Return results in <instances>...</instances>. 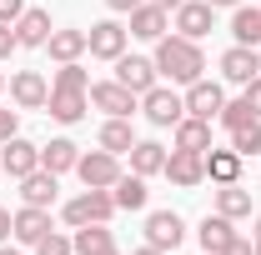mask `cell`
Segmentation results:
<instances>
[{
  "label": "cell",
  "instance_id": "cell-41",
  "mask_svg": "<svg viewBox=\"0 0 261 255\" xmlns=\"http://www.w3.org/2000/svg\"><path fill=\"white\" fill-rule=\"evenodd\" d=\"M206 5H211V10H236L241 0H206Z\"/></svg>",
  "mask_w": 261,
  "mask_h": 255
},
{
  "label": "cell",
  "instance_id": "cell-44",
  "mask_svg": "<svg viewBox=\"0 0 261 255\" xmlns=\"http://www.w3.org/2000/svg\"><path fill=\"white\" fill-rule=\"evenodd\" d=\"M0 255H25V250H10V245H5V240H0Z\"/></svg>",
  "mask_w": 261,
  "mask_h": 255
},
{
  "label": "cell",
  "instance_id": "cell-49",
  "mask_svg": "<svg viewBox=\"0 0 261 255\" xmlns=\"http://www.w3.org/2000/svg\"><path fill=\"white\" fill-rule=\"evenodd\" d=\"M0 175H5V160H0Z\"/></svg>",
  "mask_w": 261,
  "mask_h": 255
},
{
  "label": "cell",
  "instance_id": "cell-12",
  "mask_svg": "<svg viewBox=\"0 0 261 255\" xmlns=\"http://www.w3.org/2000/svg\"><path fill=\"white\" fill-rule=\"evenodd\" d=\"M136 40H161L166 30H171V10L166 5H156V0H141L136 10H130V25H126Z\"/></svg>",
  "mask_w": 261,
  "mask_h": 255
},
{
  "label": "cell",
  "instance_id": "cell-5",
  "mask_svg": "<svg viewBox=\"0 0 261 255\" xmlns=\"http://www.w3.org/2000/svg\"><path fill=\"white\" fill-rule=\"evenodd\" d=\"M86 95H91V105H96V110L121 115V120H130V115H136V105H141V95H136V90H126L121 80H96Z\"/></svg>",
  "mask_w": 261,
  "mask_h": 255
},
{
  "label": "cell",
  "instance_id": "cell-19",
  "mask_svg": "<svg viewBox=\"0 0 261 255\" xmlns=\"http://www.w3.org/2000/svg\"><path fill=\"white\" fill-rule=\"evenodd\" d=\"M50 10H25L20 20H15V40L25 45V50H45V40H50Z\"/></svg>",
  "mask_w": 261,
  "mask_h": 255
},
{
  "label": "cell",
  "instance_id": "cell-6",
  "mask_svg": "<svg viewBox=\"0 0 261 255\" xmlns=\"http://www.w3.org/2000/svg\"><path fill=\"white\" fill-rule=\"evenodd\" d=\"M216 25V10L206 5V0H181L176 10H171V30L186 35V40H201V35H211Z\"/></svg>",
  "mask_w": 261,
  "mask_h": 255
},
{
  "label": "cell",
  "instance_id": "cell-36",
  "mask_svg": "<svg viewBox=\"0 0 261 255\" xmlns=\"http://www.w3.org/2000/svg\"><path fill=\"white\" fill-rule=\"evenodd\" d=\"M241 95H246V105H251V115L261 120V75H256V80H246V85H241Z\"/></svg>",
  "mask_w": 261,
  "mask_h": 255
},
{
  "label": "cell",
  "instance_id": "cell-35",
  "mask_svg": "<svg viewBox=\"0 0 261 255\" xmlns=\"http://www.w3.org/2000/svg\"><path fill=\"white\" fill-rule=\"evenodd\" d=\"M10 135H20V115H15L10 105H0V145H5Z\"/></svg>",
  "mask_w": 261,
  "mask_h": 255
},
{
  "label": "cell",
  "instance_id": "cell-20",
  "mask_svg": "<svg viewBox=\"0 0 261 255\" xmlns=\"http://www.w3.org/2000/svg\"><path fill=\"white\" fill-rule=\"evenodd\" d=\"M176 150H196V155H206V150H211V120H201V115H181V120H176Z\"/></svg>",
  "mask_w": 261,
  "mask_h": 255
},
{
  "label": "cell",
  "instance_id": "cell-30",
  "mask_svg": "<svg viewBox=\"0 0 261 255\" xmlns=\"http://www.w3.org/2000/svg\"><path fill=\"white\" fill-rule=\"evenodd\" d=\"M106 245H116L111 225H81V230H70V250L75 255H100Z\"/></svg>",
  "mask_w": 261,
  "mask_h": 255
},
{
  "label": "cell",
  "instance_id": "cell-10",
  "mask_svg": "<svg viewBox=\"0 0 261 255\" xmlns=\"http://www.w3.org/2000/svg\"><path fill=\"white\" fill-rule=\"evenodd\" d=\"M186 115H201V120H216V115H221V105H226V90H221V85H216V80H206V75H201V80H191V85H186Z\"/></svg>",
  "mask_w": 261,
  "mask_h": 255
},
{
  "label": "cell",
  "instance_id": "cell-23",
  "mask_svg": "<svg viewBox=\"0 0 261 255\" xmlns=\"http://www.w3.org/2000/svg\"><path fill=\"white\" fill-rule=\"evenodd\" d=\"M75 160H81V145H75V140H65V135H56L50 145H40V170H50V175L75 170Z\"/></svg>",
  "mask_w": 261,
  "mask_h": 255
},
{
  "label": "cell",
  "instance_id": "cell-16",
  "mask_svg": "<svg viewBox=\"0 0 261 255\" xmlns=\"http://www.w3.org/2000/svg\"><path fill=\"white\" fill-rule=\"evenodd\" d=\"M86 110H91V95H86V90H50V100H45V115L61 120V125L86 120Z\"/></svg>",
  "mask_w": 261,
  "mask_h": 255
},
{
  "label": "cell",
  "instance_id": "cell-40",
  "mask_svg": "<svg viewBox=\"0 0 261 255\" xmlns=\"http://www.w3.org/2000/svg\"><path fill=\"white\" fill-rule=\"evenodd\" d=\"M106 5H111V10H116V15H130V10H136V5H141V0H106Z\"/></svg>",
  "mask_w": 261,
  "mask_h": 255
},
{
  "label": "cell",
  "instance_id": "cell-33",
  "mask_svg": "<svg viewBox=\"0 0 261 255\" xmlns=\"http://www.w3.org/2000/svg\"><path fill=\"white\" fill-rule=\"evenodd\" d=\"M216 120H221V125H226V135H231L236 125H246V120H256V115H251V105H246V95H241V100H226Z\"/></svg>",
  "mask_w": 261,
  "mask_h": 255
},
{
  "label": "cell",
  "instance_id": "cell-9",
  "mask_svg": "<svg viewBox=\"0 0 261 255\" xmlns=\"http://www.w3.org/2000/svg\"><path fill=\"white\" fill-rule=\"evenodd\" d=\"M0 160H5V175H10V180H25L31 170H40V145L25 140V135H10V140L0 145Z\"/></svg>",
  "mask_w": 261,
  "mask_h": 255
},
{
  "label": "cell",
  "instance_id": "cell-34",
  "mask_svg": "<svg viewBox=\"0 0 261 255\" xmlns=\"http://www.w3.org/2000/svg\"><path fill=\"white\" fill-rule=\"evenodd\" d=\"M31 250H35V255H75V250H70V235H61V230H45Z\"/></svg>",
  "mask_w": 261,
  "mask_h": 255
},
{
  "label": "cell",
  "instance_id": "cell-3",
  "mask_svg": "<svg viewBox=\"0 0 261 255\" xmlns=\"http://www.w3.org/2000/svg\"><path fill=\"white\" fill-rule=\"evenodd\" d=\"M75 175H81V185H86V190H111L126 170H121V155H111V150H100V145H96L91 155L75 160Z\"/></svg>",
  "mask_w": 261,
  "mask_h": 255
},
{
  "label": "cell",
  "instance_id": "cell-45",
  "mask_svg": "<svg viewBox=\"0 0 261 255\" xmlns=\"http://www.w3.org/2000/svg\"><path fill=\"white\" fill-rule=\"evenodd\" d=\"M156 5H166V10H176V5H181V0H156Z\"/></svg>",
  "mask_w": 261,
  "mask_h": 255
},
{
  "label": "cell",
  "instance_id": "cell-21",
  "mask_svg": "<svg viewBox=\"0 0 261 255\" xmlns=\"http://www.w3.org/2000/svg\"><path fill=\"white\" fill-rule=\"evenodd\" d=\"M45 50H50V60H56V65H65V60H81V55L91 50V35H86V30H50Z\"/></svg>",
  "mask_w": 261,
  "mask_h": 255
},
{
  "label": "cell",
  "instance_id": "cell-46",
  "mask_svg": "<svg viewBox=\"0 0 261 255\" xmlns=\"http://www.w3.org/2000/svg\"><path fill=\"white\" fill-rule=\"evenodd\" d=\"M251 255H261V235H256V240H251Z\"/></svg>",
  "mask_w": 261,
  "mask_h": 255
},
{
  "label": "cell",
  "instance_id": "cell-13",
  "mask_svg": "<svg viewBox=\"0 0 261 255\" xmlns=\"http://www.w3.org/2000/svg\"><path fill=\"white\" fill-rule=\"evenodd\" d=\"M111 65H116V80H121L126 90H136V95H146V90L156 85V75H161L151 55H121V60H111Z\"/></svg>",
  "mask_w": 261,
  "mask_h": 255
},
{
  "label": "cell",
  "instance_id": "cell-17",
  "mask_svg": "<svg viewBox=\"0 0 261 255\" xmlns=\"http://www.w3.org/2000/svg\"><path fill=\"white\" fill-rule=\"evenodd\" d=\"M45 230H50V210H40V205H20V210L10 215V235H15L20 245H35Z\"/></svg>",
  "mask_w": 261,
  "mask_h": 255
},
{
  "label": "cell",
  "instance_id": "cell-14",
  "mask_svg": "<svg viewBox=\"0 0 261 255\" xmlns=\"http://www.w3.org/2000/svg\"><path fill=\"white\" fill-rule=\"evenodd\" d=\"M91 55H96V60H121V55H126V25H121V20H96V25H91Z\"/></svg>",
  "mask_w": 261,
  "mask_h": 255
},
{
  "label": "cell",
  "instance_id": "cell-15",
  "mask_svg": "<svg viewBox=\"0 0 261 255\" xmlns=\"http://www.w3.org/2000/svg\"><path fill=\"white\" fill-rule=\"evenodd\" d=\"M221 75H226L231 85H246V80H256V75H261V55H256V45H231L226 55H221Z\"/></svg>",
  "mask_w": 261,
  "mask_h": 255
},
{
  "label": "cell",
  "instance_id": "cell-37",
  "mask_svg": "<svg viewBox=\"0 0 261 255\" xmlns=\"http://www.w3.org/2000/svg\"><path fill=\"white\" fill-rule=\"evenodd\" d=\"M10 50H20V40H15V25L0 20V60H10Z\"/></svg>",
  "mask_w": 261,
  "mask_h": 255
},
{
  "label": "cell",
  "instance_id": "cell-47",
  "mask_svg": "<svg viewBox=\"0 0 261 255\" xmlns=\"http://www.w3.org/2000/svg\"><path fill=\"white\" fill-rule=\"evenodd\" d=\"M100 255H121V250H116V245H106V250H100Z\"/></svg>",
  "mask_w": 261,
  "mask_h": 255
},
{
  "label": "cell",
  "instance_id": "cell-24",
  "mask_svg": "<svg viewBox=\"0 0 261 255\" xmlns=\"http://www.w3.org/2000/svg\"><path fill=\"white\" fill-rule=\"evenodd\" d=\"M166 155H171V150H166L161 140H136V145H130V170H136V175H161Z\"/></svg>",
  "mask_w": 261,
  "mask_h": 255
},
{
  "label": "cell",
  "instance_id": "cell-4",
  "mask_svg": "<svg viewBox=\"0 0 261 255\" xmlns=\"http://www.w3.org/2000/svg\"><path fill=\"white\" fill-rule=\"evenodd\" d=\"M141 115H146L151 125H161V130H176V120L186 115V100L176 95L171 85H151V90L141 95Z\"/></svg>",
  "mask_w": 261,
  "mask_h": 255
},
{
  "label": "cell",
  "instance_id": "cell-25",
  "mask_svg": "<svg viewBox=\"0 0 261 255\" xmlns=\"http://www.w3.org/2000/svg\"><path fill=\"white\" fill-rule=\"evenodd\" d=\"M216 215H226V220H241V215H251V190H246L241 180H231V185H216Z\"/></svg>",
  "mask_w": 261,
  "mask_h": 255
},
{
  "label": "cell",
  "instance_id": "cell-32",
  "mask_svg": "<svg viewBox=\"0 0 261 255\" xmlns=\"http://www.w3.org/2000/svg\"><path fill=\"white\" fill-rule=\"evenodd\" d=\"M50 90H91L86 65H81V60H65L61 70H56V80H50Z\"/></svg>",
  "mask_w": 261,
  "mask_h": 255
},
{
  "label": "cell",
  "instance_id": "cell-27",
  "mask_svg": "<svg viewBox=\"0 0 261 255\" xmlns=\"http://www.w3.org/2000/svg\"><path fill=\"white\" fill-rule=\"evenodd\" d=\"M231 35H236V45L261 50V5H236L231 10Z\"/></svg>",
  "mask_w": 261,
  "mask_h": 255
},
{
  "label": "cell",
  "instance_id": "cell-22",
  "mask_svg": "<svg viewBox=\"0 0 261 255\" xmlns=\"http://www.w3.org/2000/svg\"><path fill=\"white\" fill-rule=\"evenodd\" d=\"M96 145H100V150H111V155H130V145H136V130H130V120H121V115H106V125L96 130Z\"/></svg>",
  "mask_w": 261,
  "mask_h": 255
},
{
  "label": "cell",
  "instance_id": "cell-39",
  "mask_svg": "<svg viewBox=\"0 0 261 255\" xmlns=\"http://www.w3.org/2000/svg\"><path fill=\"white\" fill-rule=\"evenodd\" d=\"M221 255H251V240H246V235H231Z\"/></svg>",
  "mask_w": 261,
  "mask_h": 255
},
{
  "label": "cell",
  "instance_id": "cell-8",
  "mask_svg": "<svg viewBox=\"0 0 261 255\" xmlns=\"http://www.w3.org/2000/svg\"><path fill=\"white\" fill-rule=\"evenodd\" d=\"M181 240H186V220H181L176 210H151V215H146V245H156V250L171 255Z\"/></svg>",
  "mask_w": 261,
  "mask_h": 255
},
{
  "label": "cell",
  "instance_id": "cell-26",
  "mask_svg": "<svg viewBox=\"0 0 261 255\" xmlns=\"http://www.w3.org/2000/svg\"><path fill=\"white\" fill-rule=\"evenodd\" d=\"M111 195H116V210H146V200H151V190H146V175H121L116 185H111Z\"/></svg>",
  "mask_w": 261,
  "mask_h": 255
},
{
  "label": "cell",
  "instance_id": "cell-48",
  "mask_svg": "<svg viewBox=\"0 0 261 255\" xmlns=\"http://www.w3.org/2000/svg\"><path fill=\"white\" fill-rule=\"evenodd\" d=\"M0 90H5V75H0Z\"/></svg>",
  "mask_w": 261,
  "mask_h": 255
},
{
  "label": "cell",
  "instance_id": "cell-7",
  "mask_svg": "<svg viewBox=\"0 0 261 255\" xmlns=\"http://www.w3.org/2000/svg\"><path fill=\"white\" fill-rule=\"evenodd\" d=\"M10 100H15V110H45L50 80H45L40 70H15V75H10Z\"/></svg>",
  "mask_w": 261,
  "mask_h": 255
},
{
  "label": "cell",
  "instance_id": "cell-42",
  "mask_svg": "<svg viewBox=\"0 0 261 255\" xmlns=\"http://www.w3.org/2000/svg\"><path fill=\"white\" fill-rule=\"evenodd\" d=\"M5 235H10V210L0 205V240H5Z\"/></svg>",
  "mask_w": 261,
  "mask_h": 255
},
{
  "label": "cell",
  "instance_id": "cell-38",
  "mask_svg": "<svg viewBox=\"0 0 261 255\" xmlns=\"http://www.w3.org/2000/svg\"><path fill=\"white\" fill-rule=\"evenodd\" d=\"M20 15H25V0H0V20L5 25H15Z\"/></svg>",
  "mask_w": 261,
  "mask_h": 255
},
{
  "label": "cell",
  "instance_id": "cell-18",
  "mask_svg": "<svg viewBox=\"0 0 261 255\" xmlns=\"http://www.w3.org/2000/svg\"><path fill=\"white\" fill-rule=\"evenodd\" d=\"M56 190H61V175H50V170H31V175L20 180V200H25V205H40V210L56 205Z\"/></svg>",
  "mask_w": 261,
  "mask_h": 255
},
{
  "label": "cell",
  "instance_id": "cell-11",
  "mask_svg": "<svg viewBox=\"0 0 261 255\" xmlns=\"http://www.w3.org/2000/svg\"><path fill=\"white\" fill-rule=\"evenodd\" d=\"M161 175L171 185H181V190H196V185L206 180V155H196V150H171Z\"/></svg>",
  "mask_w": 261,
  "mask_h": 255
},
{
  "label": "cell",
  "instance_id": "cell-28",
  "mask_svg": "<svg viewBox=\"0 0 261 255\" xmlns=\"http://www.w3.org/2000/svg\"><path fill=\"white\" fill-rule=\"evenodd\" d=\"M231 235H236V230H231L226 215H206V220L196 225V240H201V250H206V255H221Z\"/></svg>",
  "mask_w": 261,
  "mask_h": 255
},
{
  "label": "cell",
  "instance_id": "cell-2",
  "mask_svg": "<svg viewBox=\"0 0 261 255\" xmlns=\"http://www.w3.org/2000/svg\"><path fill=\"white\" fill-rule=\"evenodd\" d=\"M111 215H116V195L111 190H81L75 200H65V210H61V220L70 230H81V225H111Z\"/></svg>",
  "mask_w": 261,
  "mask_h": 255
},
{
  "label": "cell",
  "instance_id": "cell-29",
  "mask_svg": "<svg viewBox=\"0 0 261 255\" xmlns=\"http://www.w3.org/2000/svg\"><path fill=\"white\" fill-rule=\"evenodd\" d=\"M206 180H216V185H231V180H241V155L236 150H206Z\"/></svg>",
  "mask_w": 261,
  "mask_h": 255
},
{
  "label": "cell",
  "instance_id": "cell-31",
  "mask_svg": "<svg viewBox=\"0 0 261 255\" xmlns=\"http://www.w3.org/2000/svg\"><path fill=\"white\" fill-rule=\"evenodd\" d=\"M231 150L246 160V155H261V120H246V125L231 130Z\"/></svg>",
  "mask_w": 261,
  "mask_h": 255
},
{
  "label": "cell",
  "instance_id": "cell-1",
  "mask_svg": "<svg viewBox=\"0 0 261 255\" xmlns=\"http://www.w3.org/2000/svg\"><path fill=\"white\" fill-rule=\"evenodd\" d=\"M151 60H156V70H161L171 85H191V80H201V70H206L201 45H196V40H186V35H161Z\"/></svg>",
  "mask_w": 261,
  "mask_h": 255
},
{
  "label": "cell",
  "instance_id": "cell-43",
  "mask_svg": "<svg viewBox=\"0 0 261 255\" xmlns=\"http://www.w3.org/2000/svg\"><path fill=\"white\" fill-rule=\"evenodd\" d=\"M130 255H166V250H156V245H141V250H130Z\"/></svg>",
  "mask_w": 261,
  "mask_h": 255
}]
</instances>
